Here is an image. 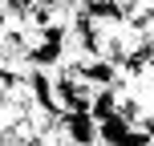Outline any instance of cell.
<instances>
[{
	"label": "cell",
	"mask_w": 154,
	"mask_h": 146,
	"mask_svg": "<svg viewBox=\"0 0 154 146\" xmlns=\"http://www.w3.org/2000/svg\"><path fill=\"white\" fill-rule=\"evenodd\" d=\"M61 130L69 146H97V122L89 114H61Z\"/></svg>",
	"instance_id": "1"
},
{
	"label": "cell",
	"mask_w": 154,
	"mask_h": 146,
	"mask_svg": "<svg viewBox=\"0 0 154 146\" xmlns=\"http://www.w3.org/2000/svg\"><path fill=\"white\" fill-rule=\"evenodd\" d=\"M134 126L126 122V118H106V122H97V146H122L126 142V134H130Z\"/></svg>",
	"instance_id": "2"
},
{
	"label": "cell",
	"mask_w": 154,
	"mask_h": 146,
	"mask_svg": "<svg viewBox=\"0 0 154 146\" xmlns=\"http://www.w3.org/2000/svg\"><path fill=\"white\" fill-rule=\"evenodd\" d=\"M118 114V89H93V101H89V118L93 122H106V118Z\"/></svg>",
	"instance_id": "3"
}]
</instances>
